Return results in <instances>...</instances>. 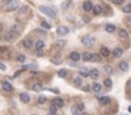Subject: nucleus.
I'll list each match as a JSON object with an SVG mask.
<instances>
[{"mask_svg": "<svg viewBox=\"0 0 131 115\" xmlns=\"http://www.w3.org/2000/svg\"><path fill=\"white\" fill-rule=\"evenodd\" d=\"M122 10H124V13H127V14H130V13H131V4H126V5L122 8Z\"/></svg>", "mask_w": 131, "mask_h": 115, "instance_id": "29", "label": "nucleus"}, {"mask_svg": "<svg viewBox=\"0 0 131 115\" xmlns=\"http://www.w3.org/2000/svg\"><path fill=\"white\" fill-rule=\"evenodd\" d=\"M56 111H57V106H55V105H52L51 108H50V113L55 115V114H56Z\"/></svg>", "mask_w": 131, "mask_h": 115, "instance_id": "36", "label": "nucleus"}, {"mask_svg": "<svg viewBox=\"0 0 131 115\" xmlns=\"http://www.w3.org/2000/svg\"><path fill=\"white\" fill-rule=\"evenodd\" d=\"M32 90H33L34 92H39V91L42 90V86L39 85V83H34V85H33V87H32Z\"/></svg>", "mask_w": 131, "mask_h": 115, "instance_id": "28", "label": "nucleus"}, {"mask_svg": "<svg viewBox=\"0 0 131 115\" xmlns=\"http://www.w3.org/2000/svg\"><path fill=\"white\" fill-rule=\"evenodd\" d=\"M118 35H120V37H122V38H125V37H127V36H129L127 31L124 29V28H121V29L118 31Z\"/></svg>", "mask_w": 131, "mask_h": 115, "instance_id": "23", "label": "nucleus"}, {"mask_svg": "<svg viewBox=\"0 0 131 115\" xmlns=\"http://www.w3.org/2000/svg\"><path fill=\"white\" fill-rule=\"evenodd\" d=\"M74 85L78 87H82L83 86V77H80V76L74 77Z\"/></svg>", "mask_w": 131, "mask_h": 115, "instance_id": "7", "label": "nucleus"}, {"mask_svg": "<svg viewBox=\"0 0 131 115\" xmlns=\"http://www.w3.org/2000/svg\"><path fill=\"white\" fill-rule=\"evenodd\" d=\"M23 46L26 49H31V47L33 46V41H32V40H29V38H27V40H24V41H23Z\"/></svg>", "mask_w": 131, "mask_h": 115, "instance_id": "17", "label": "nucleus"}, {"mask_svg": "<svg viewBox=\"0 0 131 115\" xmlns=\"http://www.w3.org/2000/svg\"><path fill=\"white\" fill-rule=\"evenodd\" d=\"M130 100H131V99H130Z\"/></svg>", "mask_w": 131, "mask_h": 115, "instance_id": "53", "label": "nucleus"}, {"mask_svg": "<svg viewBox=\"0 0 131 115\" xmlns=\"http://www.w3.org/2000/svg\"><path fill=\"white\" fill-rule=\"evenodd\" d=\"M17 60L19 61V63H24V61H26V56L24 55H19L17 58Z\"/></svg>", "mask_w": 131, "mask_h": 115, "instance_id": "39", "label": "nucleus"}, {"mask_svg": "<svg viewBox=\"0 0 131 115\" xmlns=\"http://www.w3.org/2000/svg\"><path fill=\"white\" fill-rule=\"evenodd\" d=\"M3 27H4V26H3V23H0V31L3 29Z\"/></svg>", "mask_w": 131, "mask_h": 115, "instance_id": "49", "label": "nucleus"}, {"mask_svg": "<svg viewBox=\"0 0 131 115\" xmlns=\"http://www.w3.org/2000/svg\"><path fill=\"white\" fill-rule=\"evenodd\" d=\"M70 4H71V0H67L66 3H64V4H62V9H64V10H65V9H67Z\"/></svg>", "mask_w": 131, "mask_h": 115, "instance_id": "38", "label": "nucleus"}, {"mask_svg": "<svg viewBox=\"0 0 131 115\" xmlns=\"http://www.w3.org/2000/svg\"><path fill=\"white\" fill-rule=\"evenodd\" d=\"M10 32H12L13 35H18V33H19V27H18L17 24L12 26V28H10Z\"/></svg>", "mask_w": 131, "mask_h": 115, "instance_id": "26", "label": "nucleus"}, {"mask_svg": "<svg viewBox=\"0 0 131 115\" xmlns=\"http://www.w3.org/2000/svg\"><path fill=\"white\" fill-rule=\"evenodd\" d=\"M94 42H96V38L92 37V36H84V37L82 38V43H83L84 46H87V47L93 46Z\"/></svg>", "mask_w": 131, "mask_h": 115, "instance_id": "2", "label": "nucleus"}, {"mask_svg": "<svg viewBox=\"0 0 131 115\" xmlns=\"http://www.w3.org/2000/svg\"><path fill=\"white\" fill-rule=\"evenodd\" d=\"M43 47H45V42L41 41V40L34 43V49H36L37 51H42V50H43Z\"/></svg>", "mask_w": 131, "mask_h": 115, "instance_id": "6", "label": "nucleus"}, {"mask_svg": "<svg viewBox=\"0 0 131 115\" xmlns=\"http://www.w3.org/2000/svg\"><path fill=\"white\" fill-rule=\"evenodd\" d=\"M71 114L73 115H80L79 114V109L76 108V106H73V108H71Z\"/></svg>", "mask_w": 131, "mask_h": 115, "instance_id": "33", "label": "nucleus"}, {"mask_svg": "<svg viewBox=\"0 0 131 115\" xmlns=\"http://www.w3.org/2000/svg\"><path fill=\"white\" fill-rule=\"evenodd\" d=\"M20 100L23 101L24 104H28L31 101V97H29L28 93H26V92H24V93H20Z\"/></svg>", "mask_w": 131, "mask_h": 115, "instance_id": "13", "label": "nucleus"}, {"mask_svg": "<svg viewBox=\"0 0 131 115\" xmlns=\"http://www.w3.org/2000/svg\"><path fill=\"white\" fill-rule=\"evenodd\" d=\"M1 87H3V90H4V91H7V92H10V91H13V87H12V85H10L9 82H3Z\"/></svg>", "mask_w": 131, "mask_h": 115, "instance_id": "11", "label": "nucleus"}, {"mask_svg": "<svg viewBox=\"0 0 131 115\" xmlns=\"http://www.w3.org/2000/svg\"><path fill=\"white\" fill-rule=\"evenodd\" d=\"M38 9H39V12H42L43 14H46L47 17H50V18H52V19L56 18V12H53L51 8H48V7H39Z\"/></svg>", "mask_w": 131, "mask_h": 115, "instance_id": "1", "label": "nucleus"}, {"mask_svg": "<svg viewBox=\"0 0 131 115\" xmlns=\"http://www.w3.org/2000/svg\"><path fill=\"white\" fill-rule=\"evenodd\" d=\"M5 69H7L5 65H4L3 63H0V70H5Z\"/></svg>", "mask_w": 131, "mask_h": 115, "instance_id": "43", "label": "nucleus"}, {"mask_svg": "<svg viewBox=\"0 0 131 115\" xmlns=\"http://www.w3.org/2000/svg\"><path fill=\"white\" fill-rule=\"evenodd\" d=\"M120 69L122 70V72H127L129 70V64L126 63V61H121L120 63Z\"/></svg>", "mask_w": 131, "mask_h": 115, "instance_id": "19", "label": "nucleus"}, {"mask_svg": "<svg viewBox=\"0 0 131 115\" xmlns=\"http://www.w3.org/2000/svg\"><path fill=\"white\" fill-rule=\"evenodd\" d=\"M93 13H94V14H101V13H102V7L101 5H94V8H93Z\"/></svg>", "mask_w": 131, "mask_h": 115, "instance_id": "21", "label": "nucleus"}, {"mask_svg": "<svg viewBox=\"0 0 131 115\" xmlns=\"http://www.w3.org/2000/svg\"><path fill=\"white\" fill-rule=\"evenodd\" d=\"M57 35L59 36H66L67 33H69V28L65 27V26H60V27H57Z\"/></svg>", "mask_w": 131, "mask_h": 115, "instance_id": "4", "label": "nucleus"}, {"mask_svg": "<svg viewBox=\"0 0 131 115\" xmlns=\"http://www.w3.org/2000/svg\"><path fill=\"white\" fill-rule=\"evenodd\" d=\"M53 105L57 106V108H62V106H64V100L60 99V97H57V99L53 100Z\"/></svg>", "mask_w": 131, "mask_h": 115, "instance_id": "14", "label": "nucleus"}, {"mask_svg": "<svg viewBox=\"0 0 131 115\" xmlns=\"http://www.w3.org/2000/svg\"><path fill=\"white\" fill-rule=\"evenodd\" d=\"M37 55L41 56V55H43V52H42V51H37Z\"/></svg>", "mask_w": 131, "mask_h": 115, "instance_id": "48", "label": "nucleus"}, {"mask_svg": "<svg viewBox=\"0 0 131 115\" xmlns=\"http://www.w3.org/2000/svg\"><path fill=\"white\" fill-rule=\"evenodd\" d=\"M83 91L89 92V91H90V87H89V86H84V87H83Z\"/></svg>", "mask_w": 131, "mask_h": 115, "instance_id": "42", "label": "nucleus"}, {"mask_svg": "<svg viewBox=\"0 0 131 115\" xmlns=\"http://www.w3.org/2000/svg\"><path fill=\"white\" fill-rule=\"evenodd\" d=\"M66 45V42L64 41V40H60V41H56L55 42V47H57V49H62Z\"/></svg>", "mask_w": 131, "mask_h": 115, "instance_id": "20", "label": "nucleus"}, {"mask_svg": "<svg viewBox=\"0 0 131 115\" xmlns=\"http://www.w3.org/2000/svg\"><path fill=\"white\" fill-rule=\"evenodd\" d=\"M112 1H113L115 4H121L122 3V0H112Z\"/></svg>", "mask_w": 131, "mask_h": 115, "instance_id": "44", "label": "nucleus"}, {"mask_svg": "<svg viewBox=\"0 0 131 115\" xmlns=\"http://www.w3.org/2000/svg\"><path fill=\"white\" fill-rule=\"evenodd\" d=\"M90 77H92V78H98L99 77V72L97 69H92V70H90Z\"/></svg>", "mask_w": 131, "mask_h": 115, "instance_id": "27", "label": "nucleus"}, {"mask_svg": "<svg viewBox=\"0 0 131 115\" xmlns=\"http://www.w3.org/2000/svg\"><path fill=\"white\" fill-rule=\"evenodd\" d=\"M79 76H80V77H83V78H85V77L90 76V72H89L87 68H82V69L79 70Z\"/></svg>", "mask_w": 131, "mask_h": 115, "instance_id": "9", "label": "nucleus"}, {"mask_svg": "<svg viewBox=\"0 0 131 115\" xmlns=\"http://www.w3.org/2000/svg\"><path fill=\"white\" fill-rule=\"evenodd\" d=\"M98 101H99L102 105H107V104H110L111 99H110L108 96H102V97H98Z\"/></svg>", "mask_w": 131, "mask_h": 115, "instance_id": "8", "label": "nucleus"}, {"mask_svg": "<svg viewBox=\"0 0 131 115\" xmlns=\"http://www.w3.org/2000/svg\"><path fill=\"white\" fill-rule=\"evenodd\" d=\"M76 108L79 109V111H83V110L85 109V106H84V104H83V102H79V104H78V106H76Z\"/></svg>", "mask_w": 131, "mask_h": 115, "instance_id": "41", "label": "nucleus"}, {"mask_svg": "<svg viewBox=\"0 0 131 115\" xmlns=\"http://www.w3.org/2000/svg\"><path fill=\"white\" fill-rule=\"evenodd\" d=\"M19 9V0H12L7 7V12H14Z\"/></svg>", "mask_w": 131, "mask_h": 115, "instance_id": "3", "label": "nucleus"}, {"mask_svg": "<svg viewBox=\"0 0 131 115\" xmlns=\"http://www.w3.org/2000/svg\"><path fill=\"white\" fill-rule=\"evenodd\" d=\"M129 113H131V106H130V108H129Z\"/></svg>", "mask_w": 131, "mask_h": 115, "instance_id": "50", "label": "nucleus"}, {"mask_svg": "<svg viewBox=\"0 0 131 115\" xmlns=\"http://www.w3.org/2000/svg\"><path fill=\"white\" fill-rule=\"evenodd\" d=\"M10 1H12V0H3V3H5V4H9Z\"/></svg>", "mask_w": 131, "mask_h": 115, "instance_id": "46", "label": "nucleus"}, {"mask_svg": "<svg viewBox=\"0 0 131 115\" xmlns=\"http://www.w3.org/2000/svg\"><path fill=\"white\" fill-rule=\"evenodd\" d=\"M48 115H53V114H51V113H48Z\"/></svg>", "mask_w": 131, "mask_h": 115, "instance_id": "52", "label": "nucleus"}, {"mask_svg": "<svg viewBox=\"0 0 131 115\" xmlns=\"http://www.w3.org/2000/svg\"><path fill=\"white\" fill-rule=\"evenodd\" d=\"M83 22H85V23H88V22H89V18H87V17H85V18H83Z\"/></svg>", "mask_w": 131, "mask_h": 115, "instance_id": "45", "label": "nucleus"}, {"mask_svg": "<svg viewBox=\"0 0 131 115\" xmlns=\"http://www.w3.org/2000/svg\"><path fill=\"white\" fill-rule=\"evenodd\" d=\"M51 61L53 64H56V65H59L61 63V59H60V55H56V56H53L52 59H51Z\"/></svg>", "mask_w": 131, "mask_h": 115, "instance_id": "24", "label": "nucleus"}, {"mask_svg": "<svg viewBox=\"0 0 131 115\" xmlns=\"http://www.w3.org/2000/svg\"><path fill=\"white\" fill-rule=\"evenodd\" d=\"M112 54H113L115 58H120L121 55H122V49L121 47H115V50L112 51Z\"/></svg>", "mask_w": 131, "mask_h": 115, "instance_id": "16", "label": "nucleus"}, {"mask_svg": "<svg viewBox=\"0 0 131 115\" xmlns=\"http://www.w3.org/2000/svg\"><path fill=\"white\" fill-rule=\"evenodd\" d=\"M105 86L108 87V88H111V87H112V81H111L110 78H106V79H105Z\"/></svg>", "mask_w": 131, "mask_h": 115, "instance_id": "32", "label": "nucleus"}, {"mask_svg": "<svg viewBox=\"0 0 131 115\" xmlns=\"http://www.w3.org/2000/svg\"><path fill=\"white\" fill-rule=\"evenodd\" d=\"M110 54H111V52H110V50H108L107 47L103 46V47L101 49V55H103V56H108Z\"/></svg>", "mask_w": 131, "mask_h": 115, "instance_id": "25", "label": "nucleus"}, {"mask_svg": "<svg viewBox=\"0 0 131 115\" xmlns=\"http://www.w3.org/2000/svg\"><path fill=\"white\" fill-rule=\"evenodd\" d=\"M103 69H105V72L107 73V74H112V73H113V68H112L111 67V65H105V67H103Z\"/></svg>", "mask_w": 131, "mask_h": 115, "instance_id": "22", "label": "nucleus"}, {"mask_svg": "<svg viewBox=\"0 0 131 115\" xmlns=\"http://www.w3.org/2000/svg\"><path fill=\"white\" fill-rule=\"evenodd\" d=\"M129 21H130V22H131V17H129Z\"/></svg>", "mask_w": 131, "mask_h": 115, "instance_id": "51", "label": "nucleus"}, {"mask_svg": "<svg viewBox=\"0 0 131 115\" xmlns=\"http://www.w3.org/2000/svg\"><path fill=\"white\" fill-rule=\"evenodd\" d=\"M4 37H5L7 41H12V40L14 38V35H13L12 32H8V33H5V36H4Z\"/></svg>", "mask_w": 131, "mask_h": 115, "instance_id": "30", "label": "nucleus"}, {"mask_svg": "<svg viewBox=\"0 0 131 115\" xmlns=\"http://www.w3.org/2000/svg\"><path fill=\"white\" fill-rule=\"evenodd\" d=\"M1 51H3V52L5 51V47H1V46H0V52H1Z\"/></svg>", "mask_w": 131, "mask_h": 115, "instance_id": "47", "label": "nucleus"}, {"mask_svg": "<svg viewBox=\"0 0 131 115\" xmlns=\"http://www.w3.org/2000/svg\"><path fill=\"white\" fill-rule=\"evenodd\" d=\"M92 58H93V54H90V52H84L82 55V59L84 61H92Z\"/></svg>", "mask_w": 131, "mask_h": 115, "instance_id": "15", "label": "nucleus"}, {"mask_svg": "<svg viewBox=\"0 0 131 115\" xmlns=\"http://www.w3.org/2000/svg\"><path fill=\"white\" fill-rule=\"evenodd\" d=\"M27 10H28V8L23 5V7H20L19 9H18V13H19V14H23V13H26Z\"/></svg>", "mask_w": 131, "mask_h": 115, "instance_id": "34", "label": "nucleus"}, {"mask_svg": "<svg viewBox=\"0 0 131 115\" xmlns=\"http://www.w3.org/2000/svg\"><path fill=\"white\" fill-rule=\"evenodd\" d=\"M92 90L96 92V93H99V92L102 91V85H99V83H94L92 86Z\"/></svg>", "mask_w": 131, "mask_h": 115, "instance_id": "18", "label": "nucleus"}, {"mask_svg": "<svg viewBox=\"0 0 131 115\" xmlns=\"http://www.w3.org/2000/svg\"><path fill=\"white\" fill-rule=\"evenodd\" d=\"M67 76V70L66 69H61V70H59V77H61V78H64Z\"/></svg>", "mask_w": 131, "mask_h": 115, "instance_id": "31", "label": "nucleus"}, {"mask_svg": "<svg viewBox=\"0 0 131 115\" xmlns=\"http://www.w3.org/2000/svg\"><path fill=\"white\" fill-rule=\"evenodd\" d=\"M45 102H46V97H45V96H39V97H38V104L42 105V104H45Z\"/></svg>", "mask_w": 131, "mask_h": 115, "instance_id": "35", "label": "nucleus"}, {"mask_svg": "<svg viewBox=\"0 0 131 115\" xmlns=\"http://www.w3.org/2000/svg\"><path fill=\"white\" fill-rule=\"evenodd\" d=\"M105 29L107 31L108 33H113L115 31H116V26L115 24H106L105 26Z\"/></svg>", "mask_w": 131, "mask_h": 115, "instance_id": "12", "label": "nucleus"}, {"mask_svg": "<svg viewBox=\"0 0 131 115\" xmlns=\"http://www.w3.org/2000/svg\"><path fill=\"white\" fill-rule=\"evenodd\" d=\"M93 8H94V5L90 1H85L84 4H83V9L85 10V12H90V10H93Z\"/></svg>", "mask_w": 131, "mask_h": 115, "instance_id": "5", "label": "nucleus"}, {"mask_svg": "<svg viewBox=\"0 0 131 115\" xmlns=\"http://www.w3.org/2000/svg\"><path fill=\"white\" fill-rule=\"evenodd\" d=\"M80 58H82V56H80V54H79L78 51H73V52L70 54V59L73 60V61H78Z\"/></svg>", "mask_w": 131, "mask_h": 115, "instance_id": "10", "label": "nucleus"}, {"mask_svg": "<svg viewBox=\"0 0 131 115\" xmlns=\"http://www.w3.org/2000/svg\"><path fill=\"white\" fill-rule=\"evenodd\" d=\"M41 26H42L43 28H46V29H50V28H51V26H50V23H47V22H45V21H42Z\"/></svg>", "mask_w": 131, "mask_h": 115, "instance_id": "37", "label": "nucleus"}, {"mask_svg": "<svg viewBox=\"0 0 131 115\" xmlns=\"http://www.w3.org/2000/svg\"><path fill=\"white\" fill-rule=\"evenodd\" d=\"M92 61H101V56L97 55V54H94L93 58H92Z\"/></svg>", "mask_w": 131, "mask_h": 115, "instance_id": "40", "label": "nucleus"}]
</instances>
